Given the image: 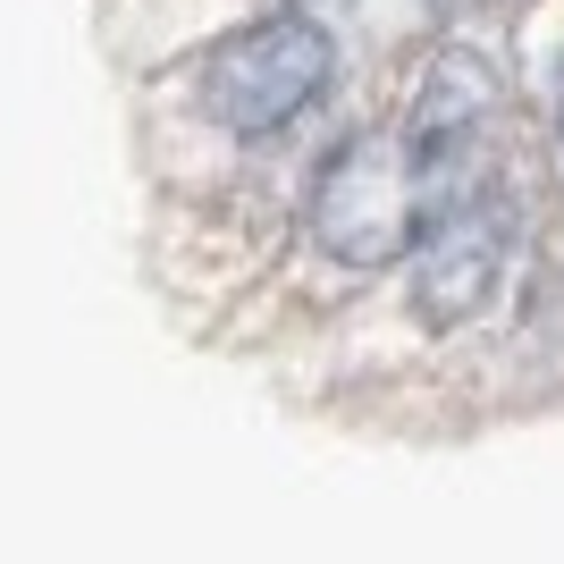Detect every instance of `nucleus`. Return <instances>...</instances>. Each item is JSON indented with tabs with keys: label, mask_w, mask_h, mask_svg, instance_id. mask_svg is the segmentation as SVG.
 I'll list each match as a JSON object with an SVG mask.
<instances>
[{
	"label": "nucleus",
	"mask_w": 564,
	"mask_h": 564,
	"mask_svg": "<svg viewBox=\"0 0 564 564\" xmlns=\"http://www.w3.org/2000/svg\"><path fill=\"white\" fill-rule=\"evenodd\" d=\"M430 212H447V177H438L404 135L337 143L329 161H321V177H312V203H304L312 236H321L337 261H354V270L413 253L422 228H430Z\"/></svg>",
	"instance_id": "f257e3e1"
},
{
	"label": "nucleus",
	"mask_w": 564,
	"mask_h": 564,
	"mask_svg": "<svg viewBox=\"0 0 564 564\" xmlns=\"http://www.w3.org/2000/svg\"><path fill=\"white\" fill-rule=\"evenodd\" d=\"M329 25L321 18H270V25H245L236 43L212 51V68H203V101H212L219 127L236 135H279L286 118L321 101L329 85Z\"/></svg>",
	"instance_id": "f03ea898"
},
{
	"label": "nucleus",
	"mask_w": 564,
	"mask_h": 564,
	"mask_svg": "<svg viewBox=\"0 0 564 564\" xmlns=\"http://www.w3.org/2000/svg\"><path fill=\"white\" fill-rule=\"evenodd\" d=\"M506 261H514V203L497 186H471L464 203L430 212L422 245H413V304H422V321H471L497 295Z\"/></svg>",
	"instance_id": "7ed1b4c3"
},
{
	"label": "nucleus",
	"mask_w": 564,
	"mask_h": 564,
	"mask_svg": "<svg viewBox=\"0 0 564 564\" xmlns=\"http://www.w3.org/2000/svg\"><path fill=\"white\" fill-rule=\"evenodd\" d=\"M489 118H497V68H489V59H471V51H447V59L422 76V101H413L404 143L447 177V169H464L471 135H480Z\"/></svg>",
	"instance_id": "20e7f679"
},
{
	"label": "nucleus",
	"mask_w": 564,
	"mask_h": 564,
	"mask_svg": "<svg viewBox=\"0 0 564 564\" xmlns=\"http://www.w3.org/2000/svg\"><path fill=\"white\" fill-rule=\"evenodd\" d=\"M321 9H337V0H295V18H321Z\"/></svg>",
	"instance_id": "39448f33"
},
{
	"label": "nucleus",
	"mask_w": 564,
	"mask_h": 564,
	"mask_svg": "<svg viewBox=\"0 0 564 564\" xmlns=\"http://www.w3.org/2000/svg\"><path fill=\"white\" fill-rule=\"evenodd\" d=\"M556 135H564V68H556Z\"/></svg>",
	"instance_id": "423d86ee"
}]
</instances>
